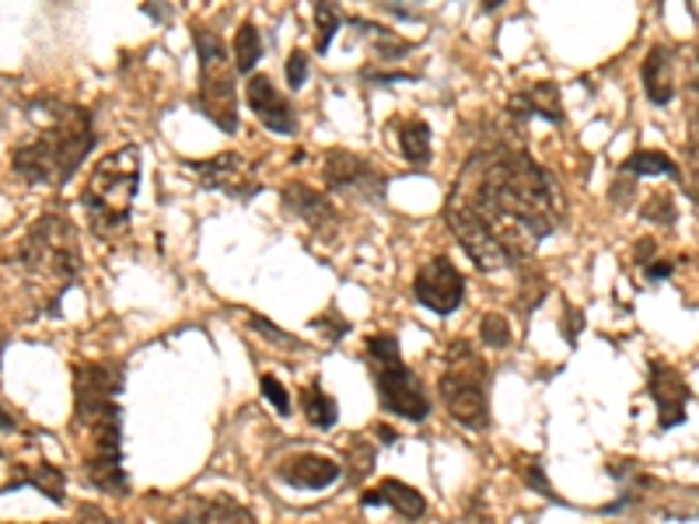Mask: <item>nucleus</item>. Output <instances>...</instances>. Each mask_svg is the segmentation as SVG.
Returning a JSON list of instances; mask_svg holds the SVG:
<instances>
[{
	"mask_svg": "<svg viewBox=\"0 0 699 524\" xmlns=\"http://www.w3.org/2000/svg\"><path fill=\"white\" fill-rule=\"evenodd\" d=\"M451 200H462L504 238L511 266L532 255L539 238H550L563 221V192L529 150L490 144L472 150Z\"/></svg>",
	"mask_w": 699,
	"mask_h": 524,
	"instance_id": "f257e3e1",
	"label": "nucleus"
},
{
	"mask_svg": "<svg viewBox=\"0 0 699 524\" xmlns=\"http://www.w3.org/2000/svg\"><path fill=\"white\" fill-rule=\"evenodd\" d=\"M35 134L11 150V171L25 186L60 189L95 147V119L84 105L39 98L29 105Z\"/></svg>",
	"mask_w": 699,
	"mask_h": 524,
	"instance_id": "f03ea898",
	"label": "nucleus"
},
{
	"mask_svg": "<svg viewBox=\"0 0 699 524\" xmlns=\"http://www.w3.org/2000/svg\"><path fill=\"white\" fill-rule=\"evenodd\" d=\"M8 266L39 291H53V304L67 294L81 276V245L77 228L67 213L50 210L35 217L29 231L18 238V245L8 255Z\"/></svg>",
	"mask_w": 699,
	"mask_h": 524,
	"instance_id": "7ed1b4c3",
	"label": "nucleus"
},
{
	"mask_svg": "<svg viewBox=\"0 0 699 524\" xmlns=\"http://www.w3.org/2000/svg\"><path fill=\"white\" fill-rule=\"evenodd\" d=\"M137 189H140V150L134 144L108 150L81 189V210L95 238L116 242V238L129 231Z\"/></svg>",
	"mask_w": 699,
	"mask_h": 524,
	"instance_id": "20e7f679",
	"label": "nucleus"
},
{
	"mask_svg": "<svg viewBox=\"0 0 699 524\" xmlns=\"http://www.w3.org/2000/svg\"><path fill=\"white\" fill-rule=\"evenodd\" d=\"M490 367L479 357V349L469 339H455L445 354V370L437 378V399L445 412L466 430H487L490 427Z\"/></svg>",
	"mask_w": 699,
	"mask_h": 524,
	"instance_id": "39448f33",
	"label": "nucleus"
},
{
	"mask_svg": "<svg viewBox=\"0 0 699 524\" xmlns=\"http://www.w3.org/2000/svg\"><path fill=\"white\" fill-rule=\"evenodd\" d=\"M364 357L371 367V381L378 388V402L388 417L424 423L430 417V396L417 370L406 367L399 339L392 333H371L364 343Z\"/></svg>",
	"mask_w": 699,
	"mask_h": 524,
	"instance_id": "423d86ee",
	"label": "nucleus"
},
{
	"mask_svg": "<svg viewBox=\"0 0 699 524\" xmlns=\"http://www.w3.org/2000/svg\"><path fill=\"white\" fill-rule=\"evenodd\" d=\"M192 46L200 56V92H196V105L200 113L225 134H238V92H234V60L225 50V39L196 25L192 29Z\"/></svg>",
	"mask_w": 699,
	"mask_h": 524,
	"instance_id": "0eeeda50",
	"label": "nucleus"
},
{
	"mask_svg": "<svg viewBox=\"0 0 699 524\" xmlns=\"http://www.w3.org/2000/svg\"><path fill=\"white\" fill-rule=\"evenodd\" d=\"M77 430L87 433V451H84V475L95 490L108 496H126L129 479L123 469V406L113 402L92 420L77 423Z\"/></svg>",
	"mask_w": 699,
	"mask_h": 524,
	"instance_id": "6e6552de",
	"label": "nucleus"
},
{
	"mask_svg": "<svg viewBox=\"0 0 699 524\" xmlns=\"http://www.w3.org/2000/svg\"><path fill=\"white\" fill-rule=\"evenodd\" d=\"M445 224L451 228L455 242L466 249V255L472 259V266L479 273H500L504 266H511L508 249H504V238H500V231L487 221L483 213H476L462 200H451V196H448V203H445Z\"/></svg>",
	"mask_w": 699,
	"mask_h": 524,
	"instance_id": "1a4fd4ad",
	"label": "nucleus"
},
{
	"mask_svg": "<svg viewBox=\"0 0 699 524\" xmlns=\"http://www.w3.org/2000/svg\"><path fill=\"white\" fill-rule=\"evenodd\" d=\"M322 179L330 186V192L336 196H349V200H361V203H382L385 200V171L367 161L364 155H354V150H330L322 161Z\"/></svg>",
	"mask_w": 699,
	"mask_h": 524,
	"instance_id": "9d476101",
	"label": "nucleus"
},
{
	"mask_svg": "<svg viewBox=\"0 0 699 524\" xmlns=\"http://www.w3.org/2000/svg\"><path fill=\"white\" fill-rule=\"evenodd\" d=\"M126 375L113 360L102 364H74V423L92 420L105 406L119 402Z\"/></svg>",
	"mask_w": 699,
	"mask_h": 524,
	"instance_id": "9b49d317",
	"label": "nucleus"
},
{
	"mask_svg": "<svg viewBox=\"0 0 699 524\" xmlns=\"http://www.w3.org/2000/svg\"><path fill=\"white\" fill-rule=\"evenodd\" d=\"M413 297L434 315H451L466 301V280L448 255H434L413 276Z\"/></svg>",
	"mask_w": 699,
	"mask_h": 524,
	"instance_id": "f8f14e48",
	"label": "nucleus"
},
{
	"mask_svg": "<svg viewBox=\"0 0 699 524\" xmlns=\"http://www.w3.org/2000/svg\"><path fill=\"white\" fill-rule=\"evenodd\" d=\"M280 200H283V210H288L291 217H298V221L315 238H322V242H333V238L340 234L343 217L325 192L304 186V182H291V186H283Z\"/></svg>",
	"mask_w": 699,
	"mask_h": 524,
	"instance_id": "ddd939ff",
	"label": "nucleus"
},
{
	"mask_svg": "<svg viewBox=\"0 0 699 524\" xmlns=\"http://www.w3.org/2000/svg\"><path fill=\"white\" fill-rule=\"evenodd\" d=\"M186 168L200 179L207 189L228 192L231 200H252L259 192V182L249 168V161L238 155V150H225L217 158H204V161H186Z\"/></svg>",
	"mask_w": 699,
	"mask_h": 524,
	"instance_id": "4468645a",
	"label": "nucleus"
},
{
	"mask_svg": "<svg viewBox=\"0 0 699 524\" xmlns=\"http://www.w3.org/2000/svg\"><path fill=\"white\" fill-rule=\"evenodd\" d=\"M647 385H650V399L658 406V427L671 430L686 423V412H689V399H692V388L686 381V375L679 367H671L665 360H650L647 370Z\"/></svg>",
	"mask_w": 699,
	"mask_h": 524,
	"instance_id": "2eb2a0df",
	"label": "nucleus"
},
{
	"mask_svg": "<svg viewBox=\"0 0 699 524\" xmlns=\"http://www.w3.org/2000/svg\"><path fill=\"white\" fill-rule=\"evenodd\" d=\"M246 102H249L252 113L259 116V123L270 129V134H280V137H294L298 134V113H294L291 98L283 95L267 74H252L249 77Z\"/></svg>",
	"mask_w": 699,
	"mask_h": 524,
	"instance_id": "dca6fc26",
	"label": "nucleus"
},
{
	"mask_svg": "<svg viewBox=\"0 0 699 524\" xmlns=\"http://www.w3.org/2000/svg\"><path fill=\"white\" fill-rule=\"evenodd\" d=\"M340 462L330 454H315V451H298V454H288L283 462L277 465V479L280 483H288L294 490H312V493H322V490H333L340 483Z\"/></svg>",
	"mask_w": 699,
	"mask_h": 524,
	"instance_id": "f3484780",
	"label": "nucleus"
},
{
	"mask_svg": "<svg viewBox=\"0 0 699 524\" xmlns=\"http://www.w3.org/2000/svg\"><path fill=\"white\" fill-rule=\"evenodd\" d=\"M508 116H511L518 126H521V123H529L532 116L550 119V123H563V98H560V84L542 81V84L524 87V92H518V95L508 102Z\"/></svg>",
	"mask_w": 699,
	"mask_h": 524,
	"instance_id": "a211bd4d",
	"label": "nucleus"
},
{
	"mask_svg": "<svg viewBox=\"0 0 699 524\" xmlns=\"http://www.w3.org/2000/svg\"><path fill=\"white\" fill-rule=\"evenodd\" d=\"M361 500H364V507H375V504L392 507L406 521H420L427 514V496L417 486H406L403 479H396V475H385L382 483L375 490H367Z\"/></svg>",
	"mask_w": 699,
	"mask_h": 524,
	"instance_id": "6ab92c4d",
	"label": "nucleus"
},
{
	"mask_svg": "<svg viewBox=\"0 0 699 524\" xmlns=\"http://www.w3.org/2000/svg\"><path fill=\"white\" fill-rule=\"evenodd\" d=\"M640 77H644V92H647L650 105H668L675 98V92H679V84H675V50L661 46V42L650 46L644 56Z\"/></svg>",
	"mask_w": 699,
	"mask_h": 524,
	"instance_id": "aec40b11",
	"label": "nucleus"
},
{
	"mask_svg": "<svg viewBox=\"0 0 699 524\" xmlns=\"http://www.w3.org/2000/svg\"><path fill=\"white\" fill-rule=\"evenodd\" d=\"M18 486H32L39 490L42 496H50L53 504H63L67 500V475H63L56 465L50 462H35V465H14L11 472V483L0 490V493H11Z\"/></svg>",
	"mask_w": 699,
	"mask_h": 524,
	"instance_id": "412c9836",
	"label": "nucleus"
},
{
	"mask_svg": "<svg viewBox=\"0 0 699 524\" xmlns=\"http://www.w3.org/2000/svg\"><path fill=\"white\" fill-rule=\"evenodd\" d=\"M619 175H623V179H629V182H637L640 175H668V179L682 182L679 165H675V161L665 155V150H647V147L633 150V155L619 165Z\"/></svg>",
	"mask_w": 699,
	"mask_h": 524,
	"instance_id": "4be33fe9",
	"label": "nucleus"
},
{
	"mask_svg": "<svg viewBox=\"0 0 699 524\" xmlns=\"http://www.w3.org/2000/svg\"><path fill=\"white\" fill-rule=\"evenodd\" d=\"M301 412L315 430H333L340 420V406L330 391L322 388V381H309L301 388Z\"/></svg>",
	"mask_w": 699,
	"mask_h": 524,
	"instance_id": "5701e85b",
	"label": "nucleus"
},
{
	"mask_svg": "<svg viewBox=\"0 0 699 524\" xmlns=\"http://www.w3.org/2000/svg\"><path fill=\"white\" fill-rule=\"evenodd\" d=\"M399 150L409 165L430 161V126L424 119H406L399 129Z\"/></svg>",
	"mask_w": 699,
	"mask_h": 524,
	"instance_id": "b1692460",
	"label": "nucleus"
},
{
	"mask_svg": "<svg viewBox=\"0 0 699 524\" xmlns=\"http://www.w3.org/2000/svg\"><path fill=\"white\" fill-rule=\"evenodd\" d=\"M259 56H262V35H259V29L252 25V21H242L238 32H234V53H231L234 71L238 74H252Z\"/></svg>",
	"mask_w": 699,
	"mask_h": 524,
	"instance_id": "393cba45",
	"label": "nucleus"
},
{
	"mask_svg": "<svg viewBox=\"0 0 699 524\" xmlns=\"http://www.w3.org/2000/svg\"><path fill=\"white\" fill-rule=\"evenodd\" d=\"M204 524H259L246 504L234 500H204Z\"/></svg>",
	"mask_w": 699,
	"mask_h": 524,
	"instance_id": "a878e982",
	"label": "nucleus"
},
{
	"mask_svg": "<svg viewBox=\"0 0 699 524\" xmlns=\"http://www.w3.org/2000/svg\"><path fill=\"white\" fill-rule=\"evenodd\" d=\"M640 217L647 224H658V228H671L675 221H679V207H675L671 192L661 189V192H650L644 207H640Z\"/></svg>",
	"mask_w": 699,
	"mask_h": 524,
	"instance_id": "bb28decb",
	"label": "nucleus"
},
{
	"mask_svg": "<svg viewBox=\"0 0 699 524\" xmlns=\"http://www.w3.org/2000/svg\"><path fill=\"white\" fill-rule=\"evenodd\" d=\"M375 458H378V448L371 441H364V437L346 441V469H349V475L357 479V483L371 475V469H375Z\"/></svg>",
	"mask_w": 699,
	"mask_h": 524,
	"instance_id": "cd10ccee",
	"label": "nucleus"
},
{
	"mask_svg": "<svg viewBox=\"0 0 699 524\" xmlns=\"http://www.w3.org/2000/svg\"><path fill=\"white\" fill-rule=\"evenodd\" d=\"M511 322L500 315V312H487L483 322H479V343L490 346V349H508L511 346Z\"/></svg>",
	"mask_w": 699,
	"mask_h": 524,
	"instance_id": "c85d7f7f",
	"label": "nucleus"
},
{
	"mask_svg": "<svg viewBox=\"0 0 699 524\" xmlns=\"http://www.w3.org/2000/svg\"><path fill=\"white\" fill-rule=\"evenodd\" d=\"M315 21H319V35H315V50L325 56L330 53V46H333V35H336V29L343 25V11L336 8V4H315Z\"/></svg>",
	"mask_w": 699,
	"mask_h": 524,
	"instance_id": "c756f323",
	"label": "nucleus"
},
{
	"mask_svg": "<svg viewBox=\"0 0 699 524\" xmlns=\"http://www.w3.org/2000/svg\"><path fill=\"white\" fill-rule=\"evenodd\" d=\"M686 119H689V134L696 140L699 137V60L689 63V77H686Z\"/></svg>",
	"mask_w": 699,
	"mask_h": 524,
	"instance_id": "7c9ffc66",
	"label": "nucleus"
},
{
	"mask_svg": "<svg viewBox=\"0 0 699 524\" xmlns=\"http://www.w3.org/2000/svg\"><path fill=\"white\" fill-rule=\"evenodd\" d=\"M312 329H319L325 336V343H340L349 325H346V318L336 308H330V312H322V315L312 318Z\"/></svg>",
	"mask_w": 699,
	"mask_h": 524,
	"instance_id": "2f4dec72",
	"label": "nucleus"
},
{
	"mask_svg": "<svg viewBox=\"0 0 699 524\" xmlns=\"http://www.w3.org/2000/svg\"><path fill=\"white\" fill-rule=\"evenodd\" d=\"M262 396L270 399V406L280 412V417H291V396H288V388H283L273 375H262Z\"/></svg>",
	"mask_w": 699,
	"mask_h": 524,
	"instance_id": "473e14b6",
	"label": "nucleus"
},
{
	"mask_svg": "<svg viewBox=\"0 0 699 524\" xmlns=\"http://www.w3.org/2000/svg\"><path fill=\"white\" fill-rule=\"evenodd\" d=\"M249 325H252L255 333L270 336V343H277V346H283V349H301V343H298V339H291L288 333H280L270 318H262V315H255V312H252V315H249Z\"/></svg>",
	"mask_w": 699,
	"mask_h": 524,
	"instance_id": "72a5a7b5",
	"label": "nucleus"
},
{
	"mask_svg": "<svg viewBox=\"0 0 699 524\" xmlns=\"http://www.w3.org/2000/svg\"><path fill=\"white\" fill-rule=\"evenodd\" d=\"M524 483H529L535 493H542V496H550V500H560L556 493H553V486H550V475H545V469L539 465V462H529L524 465Z\"/></svg>",
	"mask_w": 699,
	"mask_h": 524,
	"instance_id": "f704fd0d",
	"label": "nucleus"
},
{
	"mask_svg": "<svg viewBox=\"0 0 699 524\" xmlns=\"http://www.w3.org/2000/svg\"><path fill=\"white\" fill-rule=\"evenodd\" d=\"M581 329H584V312H581V308H571V304H566V308H563V322H560L563 339L574 346L577 336H581Z\"/></svg>",
	"mask_w": 699,
	"mask_h": 524,
	"instance_id": "c9c22d12",
	"label": "nucleus"
},
{
	"mask_svg": "<svg viewBox=\"0 0 699 524\" xmlns=\"http://www.w3.org/2000/svg\"><path fill=\"white\" fill-rule=\"evenodd\" d=\"M304 81H309V56H304L301 50H294L288 56V84L298 92V87H304Z\"/></svg>",
	"mask_w": 699,
	"mask_h": 524,
	"instance_id": "e433bc0d",
	"label": "nucleus"
},
{
	"mask_svg": "<svg viewBox=\"0 0 699 524\" xmlns=\"http://www.w3.org/2000/svg\"><path fill=\"white\" fill-rule=\"evenodd\" d=\"M165 524H204V500L200 504H189L182 511H175Z\"/></svg>",
	"mask_w": 699,
	"mask_h": 524,
	"instance_id": "4c0bfd02",
	"label": "nucleus"
},
{
	"mask_svg": "<svg viewBox=\"0 0 699 524\" xmlns=\"http://www.w3.org/2000/svg\"><path fill=\"white\" fill-rule=\"evenodd\" d=\"M644 273H647L650 283H661V280H668L675 273V262L671 259H654L650 266H644Z\"/></svg>",
	"mask_w": 699,
	"mask_h": 524,
	"instance_id": "58836bf2",
	"label": "nucleus"
},
{
	"mask_svg": "<svg viewBox=\"0 0 699 524\" xmlns=\"http://www.w3.org/2000/svg\"><path fill=\"white\" fill-rule=\"evenodd\" d=\"M654 255H658V242H654V238H640V242L633 245V259H637V266H650Z\"/></svg>",
	"mask_w": 699,
	"mask_h": 524,
	"instance_id": "ea45409f",
	"label": "nucleus"
},
{
	"mask_svg": "<svg viewBox=\"0 0 699 524\" xmlns=\"http://www.w3.org/2000/svg\"><path fill=\"white\" fill-rule=\"evenodd\" d=\"M77 524H113L105 511H98L95 504H77Z\"/></svg>",
	"mask_w": 699,
	"mask_h": 524,
	"instance_id": "a19ab883",
	"label": "nucleus"
},
{
	"mask_svg": "<svg viewBox=\"0 0 699 524\" xmlns=\"http://www.w3.org/2000/svg\"><path fill=\"white\" fill-rule=\"evenodd\" d=\"M0 430H18V423H14V417H11V412L8 409H0Z\"/></svg>",
	"mask_w": 699,
	"mask_h": 524,
	"instance_id": "79ce46f5",
	"label": "nucleus"
},
{
	"mask_svg": "<svg viewBox=\"0 0 699 524\" xmlns=\"http://www.w3.org/2000/svg\"><path fill=\"white\" fill-rule=\"evenodd\" d=\"M375 437H378V441H385V444H392V441H396V430H392V427H378Z\"/></svg>",
	"mask_w": 699,
	"mask_h": 524,
	"instance_id": "37998d69",
	"label": "nucleus"
},
{
	"mask_svg": "<svg viewBox=\"0 0 699 524\" xmlns=\"http://www.w3.org/2000/svg\"><path fill=\"white\" fill-rule=\"evenodd\" d=\"M46 524H53V521H46Z\"/></svg>",
	"mask_w": 699,
	"mask_h": 524,
	"instance_id": "c03bdc74",
	"label": "nucleus"
}]
</instances>
